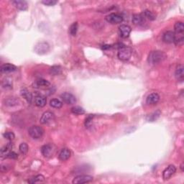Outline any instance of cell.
I'll list each match as a JSON object with an SVG mask.
<instances>
[{
	"label": "cell",
	"instance_id": "cell-22",
	"mask_svg": "<svg viewBox=\"0 0 184 184\" xmlns=\"http://www.w3.org/2000/svg\"><path fill=\"white\" fill-rule=\"evenodd\" d=\"M50 85V82L45 79H39L37 81H35L34 84V87L35 88H40V87H48Z\"/></svg>",
	"mask_w": 184,
	"mask_h": 184
},
{
	"label": "cell",
	"instance_id": "cell-29",
	"mask_svg": "<svg viewBox=\"0 0 184 184\" xmlns=\"http://www.w3.org/2000/svg\"><path fill=\"white\" fill-rule=\"evenodd\" d=\"M2 85V87L4 89H10L13 88V81H12V80L10 79L7 78L6 79L3 80Z\"/></svg>",
	"mask_w": 184,
	"mask_h": 184
},
{
	"label": "cell",
	"instance_id": "cell-6",
	"mask_svg": "<svg viewBox=\"0 0 184 184\" xmlns=\"http://www.w3.org/2000/svg\"><path fill=\"white\" fill-rule=\"evenodd\" d=\"M106 20L109 23L115 25V24L122 23L123 21V18L120 14L117 13H111L106 17Z\"/></svg>",
	"mask_w": 184,
	"mask_h": 184
},
{
	"label": "cell",
	"instance_id": "cell-18",
	"mask_svg": "<svg viewBox=\"0 0 184 184\" xmlns=\"http://www.w3.org/2000/svg\"><path fill=\"white\" fill-rule=\"evenodd\" d=\"M47 103V99L43 95H38L35 98V104L38 107H43L46 105Z\"/></svg>",
	"mask_w": 184,
	"mask_h": 184
},
{
	"label": "cell",
	"instance_id": "cell-4",
	"mask_svg": "<svg viewBox=\"0 0 184 184\" xmlns=\"http://www.w3.org/2000/svg\"><path fill=\"white\" fill-rule=\"evenodd\" d=\"M43 129L40 126L33 125L28 130V133L30 136L35 140H38L42 137L43 135Z\"/></svg>",
	"mask_w": 184,
	"mask_h": 184
},
{
	"label": "cell",
	"instance_id": "cell-36",
	"mask_svg": "<svg viewBox=\"0 0 184 184\" xmlns=\"http://www.w3.org/2000/svg\"><path fill=\"white\" fill-rule=\"evenodd\" d=\"M157 113H158V112H156H156H155V113L153 114V115H157V118H158V117H159V116H160V113L158 114V115H157ZM150 117H153V118H152V121H154L155 120H156V117H155V116H152V115H151V116H150Z\"/></svg>",
	"mask_w": 184,
	"mask_h": 184
},
{
	"label": "cell",
	"instance_id": "cell-14",
	"mask_svg": "<svg viewBox=\"0 0 184 184\" xmlns=\"http://www.w3.org/2000/svg\"><path fill=\"white\" fill-rule=\"evenodd\" d=\"M17 67L13 64H4L2 65L0 67V71L3 74H7V73H11L17 71Z\"/></svg>",
	"mask_w": 184,
	"mask_h": 184
},
{
	"label": "cell",
	"instance_id": "cell-31",
	"mask_svg": "<svg viewBox=\"0 0 184 184\" xmlns=\"http://www.w3.org/2000/svg\"><path fill=\"white\" fill-rule=\"evenodd\" d=\"M19 150H20V152H21L23 155H25L28 153V145L25 142H23V143H21L20 147H19Z\"/></svg>",
	"mask_w": 184,
	"mask_h": 184
},
{
	"label": "cell",
	"instance_id": "cell-10",
	"mask_svg": "<svg viewBox=\"0 0 184 184\" xmlns=\"http://www.w3.org/2000/svg\"><path fill=\"white\" fill-rule=\"evenodd\" d=\"M93 181V177L89 175H80L74 178L72 183L74 184L77 183H86Z\"/></svg>",
	"mask_w": 184,
	"mask_h": 184
},
{
	"label": "cell",
	"instance_id": "cell-30",
	"mask_svg": "<svg viewBox=\"0 0 184 184\" xmlns=\"http://www.w3.org/2000/svg\"><path fill=\"white\" fill-rule=\"evenodd\" d=\"M142 15L144 16V18H147V19H148V20H156V15H155V14L152 13V12H151V11H149V10H145L144 12H143V13H142Z\"/></svg>",
	"mask_w": 184,
	"mask_h": 184
},
{
	"label": "cell",
	"instance_id": "cell-32",
	"mask_svg": "<svg viewBox=\"0 0 184 184\" xmlns=\"http://www.w3.org/2000/svg\"><path fill=\"white\" fill-rule=\"evenodd\" d=\"M3 137L7 140H13L14 139V134L13 132H6L3 134Z\"/></svg>",
	"mask_w": 184,
	"mask_h": 184
},
{
	"label": "cell",
	"instance_id": "cell-35",
	"mask_svg": "<svg viewBox=\"0 0 184 184\" xmlns=\"http://www.w3.org/2000/svg\"><path fill=\"white\" fill-rule=\"evenodd\" d=\"M14 104L17 105V100L14 99H9L6 101V105L9 106H13Z\"/></svg>",
	"mask_w": 184,
	"mask_h": 184
},
{
	"label": "cell",
	"instance_id": "cell-11",
	"mask_svg": "<svg viewBox=\"0 0 184 184\" xmlns=\"http://www.w3.org/2000/svg\"><path fill=\"white\" fill-rule=\"evenodd\" d=\"M41 153L45 158H48V157L51 156L53 152V147L52 145L50 144H46L43 145L42 147L40 149Z\"/></svg>",
	"mask_w": 184,
	"mask_h": 184
},
{
	"label": "cell",
	"instance_id": "cell-3",
	"mask_svg": "<svg viewBox=\"0 0 184 184\" xmlns=\"http://www.w3.org/2000/svg\"><path fill=\"white\" fill-rule=\"evenodd\" d=\"M132 55V50L131 48L127 46H122L120 48V49L118 50L117 56L119 59L121 60H128Z\"/></svg>",
	"mask_w": 184,
	"mask_h": 184
},
{
	"label": "cell",
	"instance_id": "cell-17",
	"mask_svg": "<svg viewBox=\"0 0 184 184\" xmlns=\"http://www.w3.org/2000/svg\"><path fill=\"white\" fill-rule=\"evenodd\" d=\"M184 68L183 65H179L177 66L175 72L176 78L179 81L182 82L184 79Z\"/></svg>",
	"mask_w": 184,
	"mask_h": 184
},
{
	"label": "cell",
	"instance_id": "cell-23",
	"mask_svg": "<svg viewBox=\"0 0 184 184\" xmlns=\"http://www.w3.org/2000/svg\"><path fill=\"white\" fill-rule=\"evenodd\" d=\"M13 143H11V142H9L7 145H6L5 146H4L1 149V151H0V153H1V156L2 158H5L7 154L9 153L10 151L13 148Z\"/></svg>",
	"mask_w": 184,
	"mask_h": 184
},
{
	"label": "cell",
	"instance_id": "cell-8",
	"mask_svg": "<svg viewBox=\"0 0 184 184\" xmlns=\"http://www.w3.org/2000/svg\"><path fill=\"white\" fill-rule=\"evenodd\" d=\"M60 98L63 100L64 102H65L67 105H74L76 102V99L75 97L74 94L69 92H64L60 95Z\"/></svg>",
	"mask_w": 184,
	"mask_h": 184
},
{
	"label": "cell",
	"instance_id": "cell-21",
	"mask_svg": "<svg viewBox=\"0 0 184 184\" xmlns=\"http://www.w3.org/2000/svg\"><path fill=\"white\" fill-rule=\"evenodd\" d=\"M20 94L25 99V100L28 101V103H31L32 102V99H33V96L32 94L30 93L27 89H23L20 91Z\"/></svg>",
	"mask_w": 184,
	"mask_h": 184
},
{
	"label": "cell",
	"instance_id": "cell-15",
	"mask_svg": "<svg viewBox=\"0 0 184 184\" xmlns=\"http://www.w3.org/2000/svg\"><path fill=\"white\" fill-rule=\"evenodd\" d=\"M163 40L166 43H173L175 41V34L173 31H167L163 34Z\"/></svg>",
	"mask_w": 184,
	"mask_h": 184
},
{
	"label": "cell",
	"instance_id": "cell-34",
	"mask_svg": "<svg viewBox=\"0 0 184 184\" xmlns=\"http://www.w3.org/2000/svg\"><path fill=\"white\" fill-rule=\"evenodd\" d=\"M6 158H9V159H17L18 158V155L13 151H10L8 154L7 155Z\"/></svg>",
	"mask_w": 184,
	"mask_h": 184
},
{
	"label": "cell",
	"instance_id": "cell-27",
	"mask_svg": "<svg viewBox=\"0 0 184 184\" xmlns=\"http://www.w3.org/2000/svg\"><path fill=\"white\" fill-rule=\"evenodd\" d=\"M71 112L73 114H74V115H84V114L85 113V110H84L82 107H81V106H76L71 108Z\"/></svg>",
	"mask_w": 184,
	"mask_h": 184
},
{
	"label": "cell",
	"instance_id": "cell-20",
	"mask_svg": "<svg viewBox=\"0 0 184 184\" xmlns=\"http://www.w3.org/2000/svg\"><path fill=\"white\" fill-rule=\"evenodd\" d=\"M132 23L136 25H142L145 23V18L142 14H136L132 16Z\"/></svg>",
	"mask_w": 184,
	"mask_h": 184
},
{
	"label": "cell",
	"instance_id": "cell-5",
	"mask_svg": "<svg viewBox=\"0 0 184 184\" xmlns=\"http://www.w3.org/2000/svg\"><path fill=\"white\" fill-rule=\"evenodd\" d=\"M50 50V46L48 43L45 42L38 43L35 46V51L39 55H43L47 53Z\"/></svg>",
	"mask_w": 184,
	"mask_h": 184
},
{
	"label": "cell",
	"instance_id": "cell-26",
	"mask_svg": "<svg viewBox=\"0 0 184 184\" xmlns=\"http://www.w3.org/2000/svg\"><path fill=\"white\" fill-rule=\"evenodd\" d=\"M61 67L59 66H53L50 69V74L53 75V76H58V75L61 74Z\"/></svg>",
	"mask_w": 184,
	"mask_h": 184
},
{
	"label": "cell",
	"instance_id": "cell-19",
	"mask_svg": "<svg viewBox=\"0 0 184 184\" xmlns=\"http://www.w3.org/2000/svg\"><path fill=\"white\" fill-rule=\"evenodd\" d=\"M13 3L14 5L16 7V8L22 11L27 10L28 8V4L26 1H20V0H15V1H13Z\"/></svg>",
	"mask_w": 184,
	"mask_h": 184
},
{
	"label": "cell",
	"instance_id": "cell-7",
	"mask_svg": "<svg viewBox=\"0 0 184 184\" xmlns=\"http://www.w3.org/2000/svg\"><path fill=\"white\" fill-rule=\"evenodd\" d=\"M55 120V115L51 112H45L40 118V123L43 125H49Z\"/></svg>",
	"mask_w": 184,
	"mask_h": 184
},
{
	"label": "cell",
	"instance_id": "cell-1",
	"mask_svg": "<svg viewBox=\"0 0 184 184\" xmlns=\"http://www.w3.org/2000/svg\"><path fill=\"white\" fill-rule=\"evenodd\" d=\"M174 34H175V41L176 45L183 44L184 40V25L182 22H177L174 25Z\"/></svg>",
	"mask_w": 184,
	"mask_h": 184
},
{
	"label": "cell",
	"instance_id": "cell-33",
	"mask_svg": "<svg viewBox=\"0 0 184 184\" xmlns=\"http://www.w3.org/2000/svg\"><path fill=\"white\" fill-rule=\"evenodd\" d=\"M41 2L46 6H53L56 4L58 2L55 1V0H44V1H42Z\"/></svg>",
	"mask_w": 184,
	"mask_h": 184
},
{
	"label": "cell",
	"instance_id": "cell-13",
	"mask_svg": "<svg viewBox=\"0 0 184 184\" xmlns=\"http://www.w3.org/2000/svg\"><path fill=\"white\" fill-rule=\"evenodd\" d=\"M160 100V96L157 93H152L147 96L146 103L149 105H156Z\"/></svg>",
	"mask_w": 184,
	"mask_h": 184
},
{
	"label": "cell",
	"instance_id": "cell-24",
	"mask_svg": "<svg viewBox=\"0 0 184 184\" xmlns=\"http://www.w3.org/2000/svg\"><path fill=\"white\" fill-rule=\"evenodd\" d=\"M45 181V177L43 175H38L30 178L28 180L29 183H42Z\"/></svg>",
	"mask_w": 184,
	"mask_h": 184
},
{
	"label": "cell",
	"instance_id": "cell-37",
	"mask_svg": "<svg viewBox=\"0 0 184 184\" xmlns=\"http://www.w3.org/2000/svg\"><path fill=\"white\" fill-rule=\"evenodd\" d=\"M183 164H182V165H181V170H182V171H183Z\"/></svg>",
	"mask_w": 184,
	"mask_h": 184
},
{
	"label": "cell",
	"instance_id": "cell-9",
	"mask_svg": "<svg viewBox=\"0 0 184 184\" xmlns=\"http://www.w3.org/2000/svg\"><path fill=\"white\" fill-rule=\"evenodd\" d=\"M176 172V168L173 165H170L163 172V178L164 181L170 179Z\"/></svg>",
	"mask_w": 184,
	"mask_h": 184
},
{
	"label": "cell",
	"instance_id": "cell-25",
	"mask_svg": "<svg viewBox=\"0 0 184 184\" xmlns=\"http://www.w3.org/2000/svg\"><path fill=\"white\" fill-rule=\"evenodd\" d=\"M50 105L52 107H53V108L59 109V108L62 107L63 103H62L61 101L59 100V99H53L50 101Z\"/></svg>",
	"mask_w": 184,
	"mask_h": 184
},
{
	"label": "cell",
	"instance_id": "cell-2",
	"mask_svg": "<svg viewBox=\"0 0 184 184\" xmlns=\"http://www.w3.org/2000/svg\"><path fill=\"white\" fill-rule=\"evenodd\" d=\"M166 55L163 52L156 50V51H152L149 54L148 56V62L149 64L155 65L158 64L159 63L163 61L166 59Z\"/></svg>",
	"mask_w": 184,
	"mask_h": 184
},
{
	"label": "cell",
	"instance_id": "cell-28",
	"mask_svg": "<svg viewBox=\"0 0 184 184\" xmlns=\"http://www.w3.org/2000/svg\"><path fill=\"white\" fill-rule=\"evenodd\" d=\"M78 28H79L78 23H73L69 28V33L70 35H72V36L76 35V33H77V31H78Z\"/></svg>",
	"mask_w": 184,
	"mask_h": 184
},
{
	"label": "cell",
	"instance_id": "cell-16",
	"mask_svg": "<svg viewBox=\"0 0 184 184\" xmlns=\"http://www.w3.org/2000/svg\"><path fill=\"white\" fill-rule=\"evenodd\" d=\"M71 151L68 148H63L61 151H60L59 158L61 161H66L67 160H69L71 157Z\"/></svg>",
	"mask_w": 184,
	"mask_h": 184
},
{
	"label": "cell",
	"instance_id": "cell-12",
	"mask_svg": "<svg viewBox=\"0 0 184 184\" xmlns=\"http://www.w3.org/2000/svg\"><path fill=\"white\" fill-rule=\"evenodd\" d=\"M119 30H120V36L122 38H127L130 36V33L132 31L131 28L127 25H120V28H119Z\"/></svg>",
	"mask_w": 184,
	"mask_h": 184
}]
</instances>
